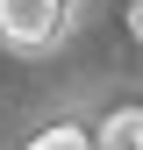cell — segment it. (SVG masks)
I'll return each instance as SVG.
<instances>
[{"instance_id":"3","label":"cell","mask_w":143,"mask_h":150,"mask_svg":"<svg viewBox=\"0 0 143 150\" xmlns=\"http://www.w3.org/2000/svg\"><path fill=\"white\" fill-rule=\"evenodd\" d=\"M29 150H100V143H93V136H86V129H79V122H57V129H43V136H36Z\"/></svg>"},{"instance_id":"2","label":"cell","mask_w":143,"mask_h":150,"mask_svg":"<svg viewBox=\"0 0 143 150\" xmlns=\"http://www.w3.org/2000/svg\"><path fill=\"white\" fill-rule=\"evenodd\" d=\"M100 150H143V107H115V115L100 122Z\"/></svg>"},{"instance_id":"1","label":"cell","mask_w":143,"mask_h":150,"mask_svg":"<svg viewBox=\"0 0 143 150\" xmlns=\"http://www.w3.org/2000/svg\"><path fill=\"white\" fill-rule=\"evenodd\" d=\"M64 22H72V0H0V43H14V50L57 43Z\"/></svg>"},{"instance_id":"4","label":"cell","mask_w":143,"mask_h":150,"mask_svg":"<svg viewBox=\"0 0 143 150\" xmlns=\"http://www.w3.org/2000/svg\"><path fill=\"white\" fill-rule=\"evenodd\" d=\"M129 29H136V43H143V0H129Z\"/></svg>"}]
</instances>
